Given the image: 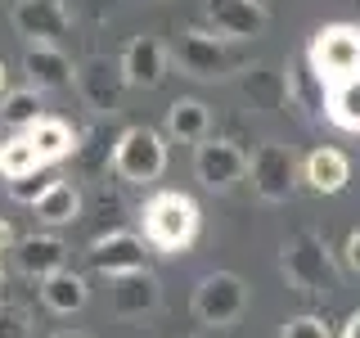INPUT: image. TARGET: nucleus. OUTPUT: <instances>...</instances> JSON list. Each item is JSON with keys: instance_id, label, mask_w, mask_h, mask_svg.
<instances>
[{"instance_id": "obj_1", "label": "nucleus", "mask_w": 360, "mask_h": 338, "mask_svg": "<svg viewBox=\"0 0 360 338\" xmlns=\"http://www.w3.org/2000/svg\"><path fill=\"white\" fill-rule=\"evenodd\" d=\"M140 225H144V244L162 257H180L189 244L198 239V225H202V212L198 203L180 189H158L149 194L140 212Z\"/></svg>"}, {"instance_id": "obj_2", "label": "nucleus", "mask_w": 360, "mask_h": 338, "mask_svg": "<svg viewBox=\"0 0 360 338\" xmlns=\"http://www.w3.org/2000/svg\"><path fill=\"white\" fill-rule=\"evenodd\" d=\"M279 270H284L292 293H307V298H329L338 293V262L329 253V244L315 230H297L288 234L284 248H279Z\"/></svg>"}, {"instance_id": "obj_3", "label": "nucleus", "mask_w": 360, "mask_h": 338, "mask_svg": "<svg viewBox=\"0 0 360 338\" xmlns=\"http://www.w3.org/2000/svg\"><path fill=\"white\" fill-rule=\"evenodd\" d=\"M307 68L320 82V90L360 73V27L356 23H324L307 45Z\"/></svg>"}, {"instance_id": "obj_4", "label": "nucleus", "mask_w": 360, "mask_h": 338, "mask_svg": "<svg viewBox=\"0 0 360 338\" xmlns=\"http://www.w3.org/2000/svg\"><path fill=\"white\" fill-rule=\"evenodd\" d=\"M112 172L127 185H153L167 172V140L153 127H127L112 140Z\"/></svg>"}, {"instance_id": "obj_5", "label": "nucleus", "mask_w": 360, "mask_h": 338, "mask_svg": "<svg viewBox=\"0 0 360 338\" xmlns=\"http://www.w3.org/2000/svg\"><path fill=\"white\" fill-rule=\"evenodd\" d=\"M176 68L185 77H194V82H217V77H230L234 68H243L239 59L230 54V45H225V37H217V32H180L176 41Z\"/></svg>"}, {"instance_id": "obj_6", "label": "nucleus", "mask_w": 360, "mask_h": 338, "mask_svg": "<svg viewBox=\"0 0 360 338\" xmlns=\"http://www.w3.org/2000/svg\"><path fill=\"white\" fill-rule=\"evenodd\" d=\"M72 86L82 95V104L95 113V118H112L122 108V95H127V77H122L117 59H104V54H90V59L77 63L72 73Z\"/></svg>"}, {"instance_id": "obj_7", "label": "nucleus", "mask_w": 360, "mask_h": 338, "mask_svg": "<svg viewBox=\"0 0 360 338\" xmlns=\"http://www.w3.org/2000/svg\"><path fill=\"white\" fill-rule=\"evenodd\" d=\"M248 176H252V189L262 203H284L297 189V158H292L288 144L266 140L248 158Z\"/></svg>"}, {"instance_id": "obj_8", "label": "nucleus", "mask_w": 360, "mask_h": 338, "mask_svg": "<svg viewBox=\"0 0 360 338\" xmlns=\"http://www.w3.org/2000/svg\"><path fill=\"white\" fill-rule=\"evenodd\" d=\"M248 307V284L234 270H212V275L198 280L194 289V315L202 325H212V330H225V325H234Z\"/></svg>"}, {"instance_id": "obj_9", "label": "nucleus", "mask_w": 360, "mask_h": 338, "mask_svg": "<svg viewBox=\"0 0 360 338\" xmlns=\"http://www.w3.org/2000/svg\"><path fill=\"white\" fill-rule=\"evenodd\" d=\"M202 18L225 41H252L270 27L262 0H202Z\"/></svg>"}, {"instance_id": "obj_10", "label": "nucleus", "mask_w": 360, "mask_h": 338, "mask_svg": "<svg viewBox=\"0 0 360 338\" xmlns=\"http://www.w3.org/2000/svg\"><path fill=\"white\" fill-rule=\"evenodd\" d=\"M90 266L99 275H131V270H149V244L135 230H108L90 244Z\"/></svg>"}, {"instance_id": "obj_11", "label": "nucleus", "mask_w": 360, "mask_h": 338, "mask_svg": "<svg viewBox=\"0 0 360 338\" xmlns=\"http://www.w3.org/2000/svg\"><path fill=\"white\" fill-rule=\"evenodd\" d=\"M9 18H14L18 37L45 41V45H59L72 32V14H68L63 0H14Z\"/></svg>"}, {"instance_id": "obj_12", "label": "nucleus", "mask_w": 360, "mask_h": 338, "mask_svg": "<svg viewBox=\"0 0 360 338\" xmlns=\"http://www.w3.org/2000/svg\"><path fill=\"white\" fill-rule=\"evenodd\" d=\"M194 172L207 189H230L248 176V154L234 140H202L194 149Z\"/></svg>"}, {"instance_id": "obj_13", "label": "nucleus", "mask_w": 360, "mask_h": 338, "mask_svg": "<svg viewBox=\"0 0 360 338\" xmlns=\"http://www.w3.org/2000/svg\"><path fill=\"white\" fill-rule=\"evenodd\" d=\"M162 302V284H158L153 270H131V275H112L108 280V307L122 320H135V315H149Z\"/></svg>"}, {"instance_id": "obj_14", "label": "nucleus", "mask_w": 360, "mask_h": 338, "mask_svg": "<svg viewBox=\"0 0 360 338\" xmlns=\"http://www.w3.org/2000/svg\"><path fill=\"white\" fill-rule=\"evenodd\" d=\"M117 68H122V77H127L131 90H153V86H162V77H167V45L158 37H131Z\"/></svg>"}, {"instance_id": "obj_15", "label": "nucleus", "mask_w": 360, "mask_h": 338, "mask_svg": "<svg viewBox=\"0 0 360 338\" xmlns=\"http://www.w3.org/2000/svg\"><path fill=\"white\" fill-rule=\"evenodd\" d=\"M22 73H27V82L37 90H59L72 82L77 63L68 59L59 45H45V41H27V50H22Z\"/></svg>"}, {"instance_id": "obj_16", "label": "nucleus", "mask_w": 360, "mask_h": 338, "mask_svg": "<svg viewBox=\"0 0 360 338\" xmlns=\"http://www.w3.org/2000/svg\"><path fill=\"white\" fill-rule=\"evenodd\" d=\"M14 257H18V270L27 280H45V275L68 266V244L59 234H27V239L14 244Z\"/></svg>"}, {"instance_id": "obj_17", "label": "nucleus", "mask_w": 360, "mask_h": 338, "mask_svg": "<svg viewBox=\"0 0 360 338\" xmlns=\"http://www.w3.org/2000/svg\"><path fill=\"white\" fill-rule=\"evenodd\" d=\"M302 180L315 194H338L352 180V163H347L342 149H311L307 163H302Z\"/></svg>"}, {"instance_id": "obj_18", "label": "nucleus", "mask_w": 360, "mask_h": 338, "mask_svg": "<svg viewBox=\"0 0 360 338\" xmlns=\"http://www.w3.org/2000/svg\"><path fill=\"white\" fill-rule=\"evenodd\" d=\"M41 302H45V307H50L54 315H72V311H82L86 302H90L86 275H77L72 266H63V270H54V275H45V280H41Z\"/></svg>"}, {"instance_id": "obj_19", "label": "nucleus", "mask_w": 360, "mask_h": 338, "mask_svg": "<svg viewBox=\"0 0 360 338\" xmlns=\"http://www.w3.org/2000/svg\"><path fill=\"white\" fill-rule=\"evenodd\" d=\"M239 90H243V99H252V108L275 113V108H284V99H288V77L270 63H257V68H243Z\"/></svg>"}, {"instance_id": "obj_20", "label": "nucleus", "mask_w": 360, "mask_h": 338, "mask_svg": "<svg viewBox=\"0 0 360 338\" xmlns=\"http://www.w3.org/2000/svg\"><path fill=\"white\" fill-rule=\"evenodd\" d=\"M27 140L37 144V154H41L45 167H50V163H63V158L77 154V131L68 127L63 118H37L27 127Z\"/></svg>"}, {"instance_id": "obj_21", "label": "nucleus", "mask_w": 360, "mask_h": 338, "mask_svg": "<svg viewBox=\"0 0 360 338\" xmlns=\"http://www.w3.org/2000/svg\"><path fill=\"white\" fill-rule=\"evenodd\" d=\"M32 212H37V221L41 225H72L77 217H82V189L72 185V180H54L45 194L32 203Z\"/></svg>"}, {"instance_id": "obj_22", "label": "nucleus", "mask_w": 360, "mask_h": 338, "mask_svg": "<svg viewBox=\"0 0 360 338\" xmlns=\"http://www.w3.org/2000/svg\"><path fill=\"white\" fill-rule=\"evenodd\" d=\"M212 131V113L202 99H172V108H167V135L180 144H202Z\"/></svg>"}, {"instance_id": "obj_23", "label": "nucleus", "mask_w": 360, "mask_h": 338, "mask_svg": "<svg viewBox=\"0 0 360 338\" xmlns=\"http://www.w3.org/2000/svg\"><path fill=\"white\" fill-rule=\"evenodd\" d=\"M324 118H329L338 131L360 135V73L342 77L338 86L324 90Z\"/></svg>"}, {"instance_id": "obj_24", "label": "nucleus", "mask_w": 360, "mask_h": 338, "mask_svg": "<svg viewBox=\"0 0 360 338\" xmlns=\"http://www.w3.org/2000/svg\"><path fill=\"white\" fill-rule=\"evenodd\" d=\"M41 154L37 144L27 140V135H9V140H0V176L5 180H18V176H32L41 172Z\"/></svg>"}, {"instance_id": "obj_25", "label": "nucleus", "mask_w": 360, "mask_h": 338, "mask_svg": "<svg viewBox=\"0 0 360 338\" xmlns=\"http://www.w3.org/2000/svg\"><path fill=\"white\" fill-rule=\"evenodd\" d=\"M0 118L9 122V127H32L41 113V90L37 86H22V90H5L0 95Z\"/></svg>"}, {"instance_id": "obj_26", "label": "nucleus", "mask_w": 360, "mask_h": 338, "mask_svg": "<svg viewBox=\"0 0 360 338\" xmlns=\"http://www.w3.org/2000/svg\"><path fill=\"white\" fill-rule=\"evenodd\" d=\"M50 185H54V176H45V167H41V172H32V176L9 180V199H14V203H27V208H32V203H37Z\"/></svg>"}, {"instance_id": "obj_27", "label": "nucleus", "mask_w": 360, "mask_h": 338, "mask_svg": "<svg viewBox=\"0 0 360 338\" xmlns=\"http://www.w3.org/2000/svg\"><path fill=\"white\" fill-rule=\"evenodd\" d=\"M0 338H32L27 311L14 307V302H0Z\"/></svg>"}, {"instance_id": "obj_28", "label": "nucleus", "mask_w": 360, "mask_h": 338, "mask_svg": "<svg viewBox=\"0 0 360 338\" xmlns=\"http://www.w3.org/2000/svg\"><path fill=\"white\" fill-rule=\"evenodd\" d=\"M279 338H333V334H329V325H324L320 315H292Z\"/></svg>"}, {"instance_id": "obj_29", "label": "nucleus", "mask_w": 360, "mask_h": 338, "mask_svg": "<svg viewBox=\"0 0 360 338\" xmlns=\"http://www.w3.org/2000/svg\"><path fill=\"white\" fill-rule=\"evenodd\" d=\"M108 9H112V0H72V5H68V14H72V18H86V23H104Z\"/></svg>"}, {"instance_id": "obj_30", "label": "nucleus", "mask_w": 360, "mask_h": 338, "mask_svg": "<svg viewBox=\"0 0 360 338\" xmlns=\"http://www.w3.org/2000/svg\"><path fill=\"white\" fill-rule=\"evenodd\" d=\"M342 257H347V266L360 275V230H352L347 234V248H342Z\"/></svg>"}, {"instance_id": "obj_31", "label": "nucleus", "mask_w": 360, "mask_h": 338, "mask_svg": "<svg viewBox=\"0 0 360 338\" xmlns=\"http://www.w3.org/2000/svg\"><path fill=\"white\" fill-rule=\"evenodd\" d=\"M338 338H360V311L347 315V325H342V334H338Z\"/></svg>"}, {"instance_id": "obj_32", "label": "nucleus", "mask_w": 360, "mask_h": 338, "mask_svg": "<svg viewBox=\"0 0 360 338\" xmlns=\"http://www.w3.org/2000/svg\"><path fill=\"white\" fill-rule=\"evenodd\" d=\"M9 244H14V225H9L5 217H0V253H5Z\"/></svg>"}, {"instance_id": "obj_33", "label": "nucleus", "mask_w": 360, "mask_h": 338, "mask_svg": "<svg viewBox=\"0 0 360 338\" xmlns=\"http://www.w3.org/2000/svg\"><path fill=\"white\" fill-rule=\"evenodd\" d=\"M54 338H86V334H77V330H59Z\"/></svg>"}, {"instance_id": "obj_34", "label": "nucleus", "mask_w": 360, "mask_h": 338, "mask_svg": "<svg viewBox=\"0 0 360 338\" xmlns=\"http://www.w3.org/2000/svg\"><path fill=\"white\" fill-rule=\"evenodd\" d=\"M5 77H9V73H5V63H0V95H5Z\"/></svg>"}, {"instance_id": "obj_35", "label": "nucleus", "mask_w": 360, "mask_h": 338, "mask_svg": "<svg viewBox=\"0 0 360 338\" xmlns=\"http://www.w3.org/2000/svg\"><path fill=\"white\" fill-rule=\"evenodd\" d=\"M0 289H5V266H0Z\"/></svg>"}, {"instance_id": "obj_36", "label": "nucleus", "mask_w": 360, "mask_h": 338, "mask_svg": "<svg viewBox=\"0 0 360 338\" xmlns=\"http://www.w3.org/2000/svg\"><path fill=\"white\" fill-rule=\"evenodd\" d=\"M194 338H207V334H194Z\"/></svg>"}]
</instances>
